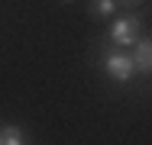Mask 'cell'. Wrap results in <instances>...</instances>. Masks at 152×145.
<instances>
[{
    "label": "cell",
    "instance_id": "2",
    "mask_svg": "<svg viewBox=\"0 0 152 145\" xmlns=\"http://www.w3.org/2000/svg\"><path fill=\"white\" fill-rule=\"evenodd\" d=\"M142 36V20H139V13H123L113 20V26L107 32V42H113V45H120V49H133V42Z\"/></svg>",
    "mask_w": 152,
    "mask_h": 145
},
{
    "label": "cell",
    "instance_id": "6",
    "mask_svg": "<svg viewBox=\"0 0 152 145\" xmlns=\"http://www.w3.org/2000/svg\"><path fill=\"white\" fill-rule=\"evenodd\" d=\"M146 0H117V7H123V10H136V7H142Z\"/></svg>",
    "mask_w": 152,
    "mask_h": 145
},
{
    "label": "cell",
    "instance_id": "1",
    "mask_svg": "<svg viewBox=\"0 0 152 145\" xmlns=\"http://www.w3.org/2000/svg\"><path fill=\"white\" fill-rule=\"evenodd\" d=\"M97 68H100V74H107L110 81H117L120 87H126L136 78V65H133L129 49H120V45H113L107 39L97 45Z\"/></svg>",
    "mask_w": 152,
    "mask_h": 145
},
{
    "label": "cell",
    "instance_id": "5",
    "mask_svg": "<svg viewBox=\"0 0 152 145\" xmlns=\"http://www.w3.org/2000/svg\"><path fill=\"white\" fill-rule=\"evenodd\" d=\"M117 0H88V16L91 20H110L117 13Z\"/></svg>",
    "mask_w": 152,
    "mask_h": 145
},
{
    "label": "cell",
    "instance_id": "3",
    "mask_svg": "<svg viewBox=\"0 0 152 145\" xmlns=\"http://www.w3.org/2000/svg\"><path fill=\"white\" fill-rule=\"evenodd\" d=\"M129 55H133V65H136V74L149 78V71H152V42H149V36H146V32L133 42Z\"/></svg>",
    "mask_w": 152,
    "mask_h": 145
},
{
    "label": "cell",
    "instance_id": "4",
    "mask_svg": "<svg viewBox=\"0 0 152 145\" xmlns=\"http://www.w3.org/2000/svg\"><path fill=\"white\" fill-rule=\"evenodd\" d=\"M23 142H32L23 126H16V123H3L0 126V145H23Z\"/></svg>",
    "mask_w": 152,
    "mask_h": 145
},
{
    "label": "cell",
    "instance_id": "7",
    "mask_svg": "<svg viewBox=\"0 0 152 145\" xmlns=\"http://www.w3.org/2000/svg\"><path fill=\"white\" fill-rule=\"evenodd\" d=\"M61 3H75V0H61Z\"/></svg>",
    "mask_w": 152,
    "mask_h": 145
}]
</instances>
